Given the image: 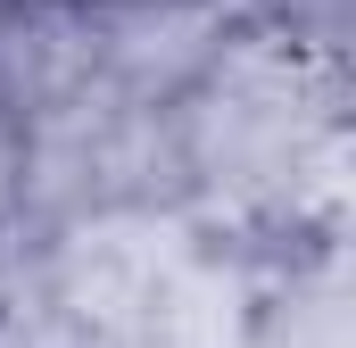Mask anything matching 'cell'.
Wrapping results in <instances>:
<instances>
[{
	"mask_svg": "<svg viewBox=\"0 0 356 348\" xmlns=\"http://www.w3.org/2000/svg\"><path fill=\"white\" fill-rule=\"evenodd\" d=\"M75 8H108V0H75Z\"/></svg>",
	"mask_w": 356,
	"mask_h": 348,
	"instance_id": "obj_7",
	"label": "cell"
},
{
	"mask_svg": "<svg viewBox=\"0 0 356 348\" xmlns=\"http://www.w3.org/2000/svg\"><path fill=\"white\" fill-rule=\"evenodd\" d=\"M99 25V84L124 108H175L216 67L232 8L224 0H108L91 8Z\"/></svg>",
	"mask_w": 356,
	"mask_h": 348,
	"instance_id": "obj_1",
	"label": "cell"
},
{
	"mask_svg": "<svg viewBox=\"0 0 356 348\" xmlns=\"http://www.w3.org/2000/svg\"><path fill=\"white\" fill-rule=\"evenodd\" d=\"M99 25L75 0H17L0 17V108L17 125H42L58 108L99 100Z\"/></svg>",
	"mask_w": 356,
	"mask_h": 348,
	"instance_id": "obj_3",
	"label": "cell"
},
{
	"mask_svg": "<svg viewBox=\"0 0 356 348\" xmlns=\"http://www.w3.org/2000/svg\"><path fill=\"white\" fill-rule=\"evenodd\" d=\"M8 8H17V0H0V17H8Z\"/></svg>",
	"mask_w": 356,
	"mask_h": 348,
	"instance_id": "obj_8",
	"label": "cell"
},
{
	"mask_svg": "<svg viewBox=\"0 0 356 348\" xmlns=\"http://www.w3.org/2000/svg\"><path fill=\"white\" fill-rule=\"evenodd\" d=\"M0 274H8V258H0Z\"/></svg>",
	"mask_w": 356,
	"mask_h": 348,
	"instance_id": "obj_9",
	"label": "cell"
},
{
	"mask_svg": "<svg viewBox=\"0 0 356 348\" xmlns=\"http://www.w3.org/2000/svg\"><path fill=\"white\" fill-rule=\"evenodd\" d=\"M17 191H25V125L0 108V249H17Z\"/></svg>",
	"mask_w": 356,
	"mask_h": 348,
	"instance_id": "obj_6",
	"label": "cell"
},
{
	"mask_svg": "<svg viewBox=\"0 0 356 348\" xmlns=\"http://www.w3.org/2000/svg\"><path fill=\"white\" fill-rule=\"evenodd\" d=\"M257 299H266V258L199 232L166 265V282L149 290V307L133 324V348H249Z\"/></svg>",
	"mask_w": 356,
	"mask_h": 348,
	"instance_id": "obj_2",
	"label": "cell"
},
{
	"mask_svg": "<svg viewBox=\"0 0 356 348\" xmlns=\"http://www.w3.org/2000/svg\"><path fill=\"white\" fill-rule=\"evenodd\" d=\"M348 315H356L348 307V249L266 258V299H257L249 348H356Z\"/></svg>",
	"mask_w": 356,
	"mask_h": 348,
	"instance_id": "obj_4",
	"label": "cell"
},
{
	"mask_svg": "<svg viewBox=\"0 0 356 348\" xmlns=\"http://www.w3.org/2000/svg\"><path fill=\"white\" fill-rule=\"evenodd\" d=\"M0 348H108V340H91L83 324L8 258V274H0Z\"/></svg>",
	"mask_w": 356,
	"mask_h": 348,
	"instance_id": "obj_5",
	"label": "cell"
}]
</instances>
